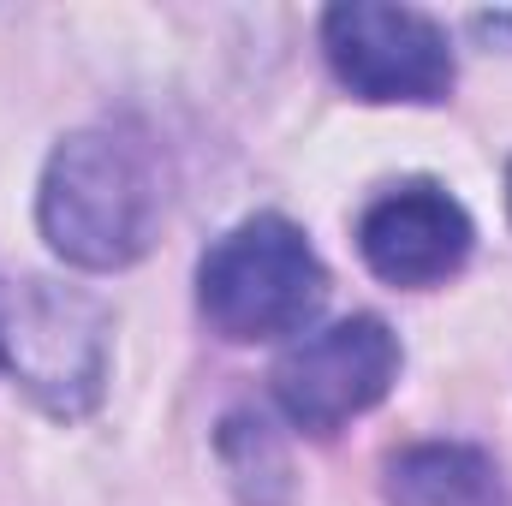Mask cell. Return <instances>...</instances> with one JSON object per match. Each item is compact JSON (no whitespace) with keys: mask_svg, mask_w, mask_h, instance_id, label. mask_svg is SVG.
<instances>
[{"mask_svg":"<svg viewBox=\"0 0 512 506\" xmlns=\"http://www.w3.org/2000/svg\"><path fill=\"white\" fill-rule=\"evenodd\" d=\"M382 489L393 506H507L495 459L465 441H423L393 453Z\"/></svg>","mask_w":512,"mask_h":506,"instance_id":"52a82bcc","label":"cell"},{"mask_svg":"<svg viewBox=\"0 0 512 506\" xmlns=\"http://www.w3.org/2000/svg\"><path fill=\"white\" fill-rule=\"evenodd\" d=\"M328 298V268L310 239L280 221L256 215L233 227L197 268V304L221 340H280L298 334Z\"/></svg>","mask_w":512,"mask_h":506,"instance_id":"7a4b0ae2","label":"cell"},{"mask_svg":"<svg viewBox=\"0 0 512 506\" xmlns=\"http://www.w3.org/2000/svg\"><path fill=\"white\" fill-rule=\"evenodd\" d=\"M0 370H12L54 417L90 411L108 381V310L72 286L24 280L0 298Z\"/></svg>","mask_w":512,"mask_h":506,"instance_id":"3957f363","label":"cell"},{"mask_svg":"<svg viewBox=\"0 0 512 506\" xmlns=\"http://www.w3.org/2000/svg\"><path fill=\"white\" fill-rule=\"evenodd\" d=\"M161 215L155 173L143 149L114 131H72L42 173L36 221L54 256L90 274H114L149 251Z\"/></svg>","mask_w":512,"mask_h":506,"instance_id":"6da1fadb","label":"cell"},{"mask_svg":"<svg viewBox=\"0 0 512 506\" xmlns=\"http://www.w3.org/2000/svg\"><path fill=\"white\" fill-rule=\"evenodd\" d=\"M393 376H399V340L387 334V322L346 316L286 346V358L274 364V405L304 435H340L352 417L382 405Z\"/></svg>","mask_w":512,"mask_h":506,"instance_id":"5b68a950","label":"cell"},{"mask_svg":"<svg viewBox=\"0 0 512 506\" xmlns=\"http://www.w3.org/2000/svg\"><path fill=\"white\" fill-rule=\"evenodd\" d=\"M471 215L429 179L382 191L358 221V251L387 286H441L471 256Z\"/></svg>","mask_w":512,"mask_h":506,"instance_id":"8992f818","label":"cell"},{"mask_svg":"<svg viewBox=\"0 0 512 506\" xmlns=\"http://www.w3.org/2000/svg\"><path fill=\"white\" fill-rule=\"evenodd\" d=\"M507 203H512V167H507Z\"/></svg>","mask_w":512,"mask_h":506,"instance_id":"ba28073f","label":"cell"},{"mask_svg":"<svg viewBox=\"0 0 512 506\" xmlns=\"http://www.w3.org/2000/svg\"><path fill=\"white\" fill-rule=\"evenodd\" d=\"M322 48L358 102H441L453 90L447 30L417 6L340 0L322 12Z\"/></svg>","mask_w":512,"mask_h":506,"instance_id":"277c9868","label":"cell"}]
</instances>
